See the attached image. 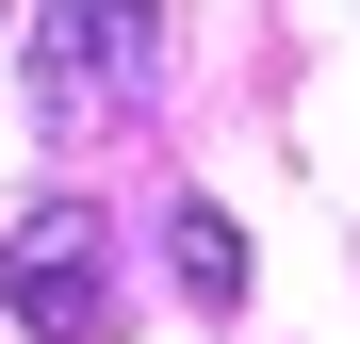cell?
<instances>
[{
	"instance_id": "cell-1",
	"label": "cell",
	"mask_w": 360,
	"mask_h": 344,
	"mask_svg": "<svg viewBox=\"0 0 360 344\" xmlns=\"http://www.w3.org/2000/svg\"><path fill=\"white\" fill-rule=\"evenodd\" d=\"M17 82H33V132H66V148L148 115L164 98V0H33Z\"/></svg>"
},
{
	"instance_id": "cell-2",
	"label": "cell",
	"mask_w": 360,
	"mask_h": 344,
	"mask_svg": "<svg viewBox=\"0 0 360 344\" xmlns=\"http://www.w3.org/2000/svg\"><path fill=\"white\" fill-rule=\"evenodd\" d=\"M0 312L33 344H115L131 328V295H115V213L98 197H33L0 229Z\"/></svg>"
},
{
	"instance_id": "cell-3",
	"label": "cell",
	"mask_w": 360,
	"mask_h": 344,
	"mask_svg": "<svg viewBox=\"0 0 360 344\" xmlns=\"http://www.w3.org/2000/svg\"><path fill=\"white\" fill-rule=\"evenodd\" d=\"M164 262H180V312H229V295H246V229H229L213 197L164 213Z\"/></svg>"
}]
</instances>
